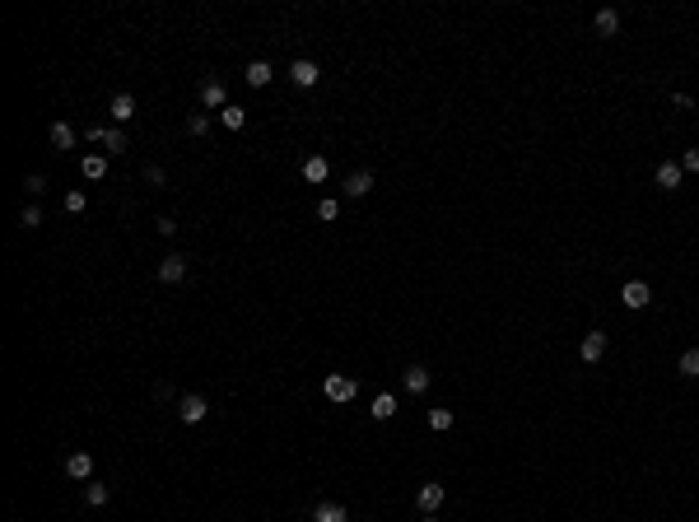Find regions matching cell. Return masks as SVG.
Wrapping results in <instances>:
<instances>
[{"instance_id":"cell-11","label":"cell","mask_w":699,"mask_h":522,"mask_svg":"<svg viewBox=\"0 0 699 522\" xmlns=\"http://www.w3.org/2000/svg\"><path fill=\"white\" fill-rule=\"evenodd\" d=\"M681 178H686V168H681V164H671V159L657 164V187H662V191H676Z\"/></svg>"},{"instance_id":"cell-6","label":"cell","mask_w":699,"mask_h":522,"mask_svg":"<svg viewBox=\"0 0 699 522\" xmlns=\"http://www.w3.org/2000/svg\"><path fill=\"white\" fill-rule=\"evenodd\" d=\"M601 355H606V331H588L583 345H578V359H583V364H597Z\"/></svg>"},{"instance_id":"cell-16","label":"cell","mask_w":699,"mask_h":522,"mask_svg":"<svg viewBox=\"0 0 699 522\" xmlns=\"http://www.w3.org/2000/svg\"><path fill=\"white\" fill-rule=\"evenodd\" d=\"M368 191H373V173H368V168H364V173H350V178H345V196H368Z\"/></svg>"},{"instance_id":"cell-22","label":"cell","mask_w":699,"mask_h":522,"mask_svg":"<svg viewBox=\"0 0 699 522\" xmlns=\"http://www.w3.org/2000/svg\"><path fill=\"white\" fill-rule=\"evenodd\" d=\"M312 522H345V509L341 504H317V509H312Z\"/></svg>"},{"instance_id":"cell-19","label":"cell","mask_w":699,"mask_h":522,"mask_svg":"<svg viewBox=\"0 0 699 522\" xmlns=\"http://www.w3.org/2000/svg\"><path fill=\"white\" fill-rule=\"evenodd\" d=\"M368 415H373V420H392V415H397V397H392V392H377Z\"/></svg>"},{"instance_id":"cell-32","label":"cell","mask_w":699,"mask_h":522,"mask_svg":"<svg viewBox=\"0 0 699 522\" xmlns=\"http://www.w3.org/2000/svg\"><path fill=\"white\" fill-rule=\"evenodd\" d=\"M154 229H159L164 238H173V234H178V220H173V215H159V220H154Z\"/></svg>"},{"instance_id":"cell-28","label":"cell","mask_w":699,"mask_h":522,"mask_svg":"<svg viewBox=\"0 0 699 522\" xmlns=\"http://www.w3.org/2000/svg\"><path fill=\"white\" fill-rule=\"evenodd\" d=\"M84 205H89V200H84V191H66V210H70V215H84Z\"/></svg>"},{"instance_id":"cell-8","label":"cell","mask_w":699,"mask_h":522,"mask_svg":"<svg viewBox=\"0 0 699 522\" xmlns=\"http://www.w3.org/2000/svg\"><path fill=\"white\" fill-rule=\"evenodd\" d=\"M200 103H205V108H229V89H224V79H205V84H200Z\"/></svg>"},{"instance_id":"cell-33","label":"cell","mask_w":699,"mask_h":522,"mask_svg":"<svg viewBox=\"0 0 699 522\" xmlns=\"http://www.w3.org/2000/svg\"><path fill=\"white\" fill-rule=\"evenodd\" d=\"M681 168H686V173H699V149H686V154H681Z\"/></svg>"},{"instance_id":"cell-27","label":"cell","mask_w":699,"mask_h":522,"mask_svg":"<svg viewBox=\"0 0 699 522\" xmlns=\"http://www.w3.org/2000/svg\"><path fill=\"white\" fill-rule=\"evenodd\" d=\"M210 131V117H205V112H191L187 117V135H205Z\"/></svg>"},{"instance_id":"cell-34","label":"cell","mask_w":699,"mask_h":522,"mask_svg":"<svg viewBox=\"0 0 699 522\" xmlns=\"http://www.w3.org/2000/svg\"><path fill=\"white\" fill-rule=\"evenodd\" d=\"M424 522H438V513H424Z\"/></svg>"},{"instance_id":"cell-10","label":"cell","mask_w":699,"mask_h":522,"mask_svg":"<svg viewBox=\"0 0 699 522\" xmlns=\"http://www.w3.org/2000/svg\"><path fill=\"white\" fill-rule=\"evenodd\" d=\"M66 476L70 480H89L93 476V453H70L66 457Z\"/></svg>"},{"instance_id":"cell-31","label":"cell","mask_w":699,"mask_h":522,"mask_svg":"<svg viewBox=\"0 0 699 522\" xmlns=\"http://www.w3.org/2000/svg\"><path fill=\"white\" fill-rule=\"evenodd\" d=\"M144 182H149V187H164V182H168V173H164L159 164H149V168H144Z\"/></svg>"},{"instance_id":"cell-15","label":"cell","mask_w":699,"mask_h":522,"mask_svg":"<svg viewBox=\"0 0 699 522\" xmlns=\"http://www.w3.org/2000/svg\"><path fill=\"white\" fill-rule=\"evenodd\" d=\"M79 173H84L89 182L108 178V154H84V159H79Z\"/></svg>"},{"instance_id":"cell-12","label":"cell","mask_w":699,"mask_h":522,"mask_svg":"<svg viewBox=\"0 0 699 522\" xmlns=\"http://www.w3.org/2000/svg\"><path fill=\"white\" fill-rule=\"evenodd\" d=\"M289 79H294L299 89H312V84L322 79V70L312 66V61H294V66H289Z\"/></svg>"},{"instance_id":"cell-1","label":"cell","mask_w":699,"mask_h":522,"mask_svg":"<svg viewBox=\"0 0 699 522\" xmlns=\"http://www.w3.org/2000/svg\"><path fill=\"white\" fill-rule=\"evenodd\" d=\"M89 140L103 144V154H126V131L122 126H89Z\"/></svg>"},{"instance_id":"cell-26","label":"cell","mask_w":699,"mask_h":522,"mask_svg":"<svg viewBox=\"0 0 699 522\" xmlns=\"http://www.w3.org/2000/svg\"><path fill=\"white\" fill-rule=\"evenodd\" d=\"M681 378H699V350H686V355H681Z\"/></svg>"},{"instance_id":"cell-14","label":"cell","mask_w":699,"mask_h":522,"mask_svg":"<svg viewBox=\"0 0 699 522\" xmlns=\"http://www.w3.org/2000/svg\"><path fill=\"white\" fill-rule=\"evenodd\" d=\"M47 140H52V149H75V126L70 122H52Z\"/></svg>"},{"instance_id":"cell-7","label":"cell","mask_w":699,"mask_h":522,"mask_svg":"<svg viewBox=\"0 0 699 522\" xmlns=\"http://www.w3.org/2000/svg\"><path fill=\"white\" fill-rule=\"evenodd\" d=\"M187 276V256H178V252H168L164 261H159V280L164 285H178V280Z\"/></svg>"},{"instance_id":"cell-20","label":"cell","mask_w":699,"mask_h":522,"mask_svg":"<svg viewBox=\"0 0 699 522\" xmlns=\"http://www.w3.org/2000/svg\"><path fill=\"white\" fill-rule=\"evenodd\" d=\"M220 122H224V126H229V131H243V126H247V112H243V108H238V103H229V108H224V112H220Z\"/></svg>"},{"instance_id":"cell-23","label":"cell","mask_w":699,"mask_h":522,"mask_svg":"<svg viewBox=\"0 0 699 522\" xmlns=\"http://www.w3.org/2000/svg\"><path fill=\"white\" fill-rule=\"evenodd\" d=\"M303 178H308V182H326V159H322V154H312L308 164H303Z\"/></svg>"},{"instance_id":"cell-30","label":"cell","mask_w":699,"mask_h":522,"mask_svg":"<svg viewBox=\"0 0 699 522\" xmlns=\"http://www.w3.org/2000/svg\"><path fill=\"white\" fill-rule=\"evenodd\" d=\"M23 187H28V196H42V191H47V178H42V173H28V178H23Z\"/></svg>"},{"instance_id":"cell-9","label":"cell","mask_w":699,"mask_h":522,"mask_svg":"<svg viewBox=\"0 0 699 522\" xmlns=\"http://www.w3.org/2000/svg\"><path fill=\"white\" fill-rule=\"evenodd\" d=\"M401 382H406V392H411V397H424V392H429V368H424V364H411L406 373H401Z\"/></svg>"},{"instance_id":"cell-18","label":"cell","mask_w":699,"mask_h":522,"mask_svg":"<svg viewBox=\"0 0 699 522\" xmlns=\"http://www.w3.org/2000/svg\"><path fill=\"white\" fill-rule=\"evenodd\" d=\"M271 79H275L271 61H252V66H247V84H252V89H266Z\"/></svg>"},{"instance_id":"cell-21","label":"cell","mask_w":699,"mask_h":522,"mask_svg":"<svg viewBox=\"0 0 699 522\" xmlns=\"http://www.w3.org/2000/svg\"><path fill=\"white\" fill-rule=\"evenodd\" d=\"M317 220H322V224H336V220H341V200H336V196H322V200H317Z\"/></svg>"},{"instance_id":"cell-29","label":"cell","mask_w":699,"mask_h":522,"mask_svg":"<svg viewBox=\"0 0 699 522\" xmlns=\"http://www.w3.org/2000/svg\"><path fill=\"white\" fill-rule=\"evenodd\" d=\"M19 224H23V229H38V224H42V210H38V205H23Z\"/></svg>"},{"instance_id":"cell-17","label":"cell","mask_w":699,"mask_h":522,"mask_svg":"<svg viewBox=\"0 0 699 522\" xmlns=\"http://www.w3.org/2000/svg\"><path fill=\"white\" fill-rule=\"evenodd\" d=\"M592 28H597V38H615V33H620V14H615V10H597Z\"/></svg>"},{"instance_id":"cell-2","label":"cell","mask_w":699,"mask_h":522,"mask_svg":"<svg viewBox=\"0 0 699 522\" xmlns=\"http://www.w3.org/2000/svg\"><path fill=\"white\" fill-rule=\"evenodd\" d=\"M322 392H326V401L345 406V401H355V378H345V373H326Z\"/></svg>"},{"instance_id":"cell-4","label":"cell","mask_w":699,"mask_h":522,"mask_svg":"<svg viewBox=\"0 0 699 522\" xmlns=\"http://www.w3.org/2000/svg\"><path fill=\"white\" fill-rule=\"evenodd\" d=\"M443 499H448V489L438 485V480H424V485L415 489V504H420L424 513H438V509H443Z\"/></svg>"},{"instance_id":"cell-24","label":"cell","mask_w":699,"mask_h":522,"mask_svg":"<svg viewBox=\"0 0 699 522\" xmlns=\"http://www.w3.org/2000/svg\"><path fill=\"white\" fill-rule=\"evenodd\" d=\"M424 420H429V429H433V433H443V429H453V420H457V415L438 406V411H429V415H424Z\"/></svg>"},{"instance_id":"cell-3","label":"cell","mask_w":699,"mask_h":522,"mask_svg":"<svg viewBox=\"0 0 699 522\" xmlns=\"http://www.w3.org/2000/svg\"><path fill=\"white\" fill-rule=\"evenodd\" d=\"M205 411H210V406H205L200 392H187V397L178 401V420L182 424H200V420H205Z\"/></svg>"},{"instance_id":"cell-13","label":"cell","mask_w":699,"mask_h":522,"mask_svg":"<svg viewBox=\"0 0 699 522\" xmlns=\"http://www.w3.org/2000/svg\"><path fill=\"white\" fill-rule=\"evenodd\" d=\"M108 112H112V122H117V126H122V122H131V117H135V98H131V93H112Z\"/></svg>"},{"instance_id":"cell-5","label":"cell","mask_w":699,"mask_h":522,"mask_svg":"<svg viewBox=\"0 0 699 522\" xmlns=\"http://www.w3.org/2000/svg\"><path fill=\"white\" fill-rule=\"evenodd\" d=\"M648 299H653V289H648L644 280H630V285L620 289V303H625V308H634V312L648 308Z\"/></svg>"},{"instance_id":"cell-25","label":"cell","mask_w":699,"mask_h":522,"mask_svg":"<svg viewBox=\"0 0 699 522\" xmlns=\"http://www.w3.org/2000/svg\"><path fill=\"white\" fill-rule=\"evenodd\" d=\"M84 499H89V509H103V504L112 499V489L108 485H89V489H84Z\"/></svg>"}]
</instances>
